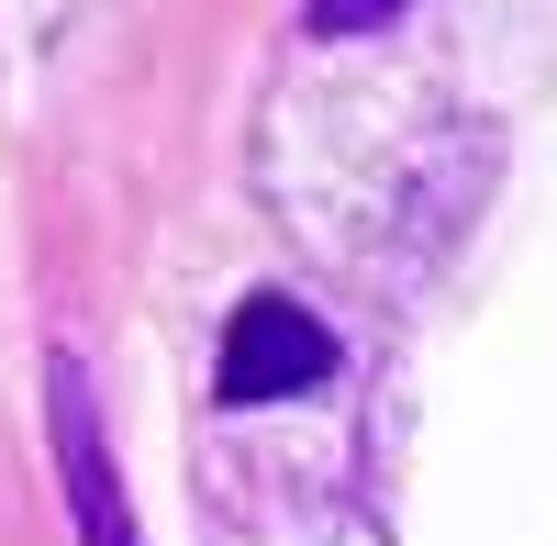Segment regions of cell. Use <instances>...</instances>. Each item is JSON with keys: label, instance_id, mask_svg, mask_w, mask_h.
Masks as SVG:
<instances>
[{"label": "cell", "instance_id": "cell-3", "mask_svg": "<svg viewBox=\"0 0 557 546\" xmlns=\"http://www.w3.org/2000/svg\"><path fill=\"white\" fill-rule=\"evenodd\" d=\"M401 12H412V0H312V34L346 45V34H391Z\"/></svg>", "mask_w": 557, "mask_h": 546}, {"label": "cell", "instance_id": "cell-1", "mask_svg": "<svg viewBox=\"0 0 557 546\" xmlns=\"http://www.w3.org/2000/svg\"><path fill=\"white\" fill-rule=\"evenodd\" d=\"M335 324H323L312 301L290 290H246L235 301V324H223V357H212V401L223 413H257V401H301L335 380Z\"/></svg>", "mask_w": 557, "mask_h": 546}, {"label": "cell", "instance_id": "cell-2", "mask_svg": "<svg viewBox=\"0 0 557 546\" xmlns=\"http://www.w3.org/2000/svg\"><path fill=\"white\" fill-rule=\"evenodd\" d=\"M45 435H57V480H67L78 546H146V535H134L123 458H112V424H101V390H89V369H78L67 346L45 357Z\"/></svg>", "mask_w": 557, "mask_h": 546}]
</instances>
